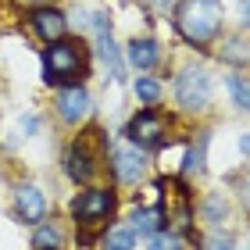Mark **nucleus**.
I'll return each mask as SVG.
<instances>
[{
	"label": "nucleus",
	"mask_w": 250,
	"mask_h": 250,
	"mask_svg": "<svg viewBox=\"0 0 250 250\" xmlns=\"http://www.w3.org/2000/svg\"><path fill=\"white\" fill-rule=\"evenodd\" d=\"M29 4H40V0H29Z\"/></svg>",
	"instance_id": "obj_24"
},
{
	"label": "nucleus",
	"mask_w": 250,
	"mask_h": 250,
	"mask_svg": "<svg viewBox=\"0 0 250 250\" xmlns=\"http://www.w3.org/2000/svg\"><path fill=\"white\" fill-rule=\"evenodd\" d=\"M89 93L83 86H61V93H58V115L64 118V122H72V125H79L86 115H89Z\"/></svg>",
	"instance_id": "obj_8"
},
{
	"label": "nucleus",
	"mask_w": 250,
	"mask_h": 250,
	"mask_svg": "<svg viewBox=\"0 0 250 250\" xmlns=\"http://www.w3.org/2000/svg\"><path fill=\"white\" fill-rule=\"evenodd\" d=\"M175 29L193 47H208L222 32V4L218 0H179L175 4Z\"/></svg>",
	"instance_id": "obj_1"
},
{
	"label": "nucleus",
	"mask_w": 250,
	"mask_h": 250,
	"mask_svg": "<svg viewBox=\"0 0 250 250\" xmlns=\"http://www.w3.org/2000/svg\"><path fill=\"white\" fill-rule=\"evenodd\" d=\"M208 140H211V136H208V132H200V140L189 146L186 165H183V172H186V175H189V172H204V154H208Z\"/></svg>",
	"instance_id": "obj_15"
},
{
	"label": "nucleus",
	"mask_w": 250,
	"mask_h": 250,
	"mask_svg": "<svg viewBox=\"0 0 250 250\" xmlns=\"http://www.w3.org/2000/svg\"><path fill=\"white\" fill-rule=\"evenodd\" d=\"M146 250H183V240H179V232H150V247Z\"/></svg>",
	"instance_id": "obj_20"
},
{
	"label": "nucleus",
	"mask_w": 250,
	"mask_h": 250,
	"mask_svg": "<svg viewBox=\"0 0 250 250\" xmlns=\"http://www.w3.org/2000/svg\"><path fill=\"white\" fill-rule=\"evenodd\" d=\"M136 247V229H111L104 236V250H132Z\"/></svg>",
	"instance_id": "obj_18"
},
{
	"label": "nucleus",
	"mask_w": 250,
	"mask_h": 250,
	"mask_svg": "<svg viewBox=\"0 0 250 250\" xmlns=\"http://www.w3.org/2000/svg\"><path fill=\"white\" fill-rule=\"evenodd\" d=\"M161 83H154V79H140V83H136V97L143 100V104H157V100H161Z\"/></svg>",
	"instance_id": "obj_21"
},
{
	"label": "nucleus",
	"mask_w": 250,
	"mask_h": 250,
	"mask_svg": "<svg viewBox=\"0 0 250 250\" xmlns=\"http://www.w3.org/2000/svg\"><path fill=\"white\" fill-rule=\"evenodd\" d=\"M15 208H18V218L29 222V225H40L47 218V200H43V193L36 186H18L15 189Z\"/></svg>",
	"instance_id": "obj_9"
},
{
	"label": "nucleus",
	"mask_w": 250,
	"mask_h": 250,
	"mask_svg": "<svg viewBox=\"0 0 250 250\" xmlns=\"http://www.w3.org/2000/svg\"><path fill=\"white\" fill-rule=\"evenodd\" d=\"M111 211H115V197H111L107 189H83L72 204V214L79 222V243H93L97 229L111 218Z\"/></svg>",
	"instance_id": "obj_3"
},
{
	"label": "nucleus",
	"mask_w": 250,
	"mask_h": 250,
	"mask_svg": "<svg viewBox=\"0 0 250 250\" xmlns=\"http://www.w3.org/2000/svg\"><path fill=\"white\" fill-rule=\"evenodd\" d=\"M43 72H47L50 86H83V79L89 72V54L83 43L61 36L43 54Z\"/></svg>",
	"instance_id": "obj_2"
},
{
	"label": "nucleus",
	"mask_w": 250,
	"mask_h": 250,
	"mask_svg": "<svg viewBox=\"0 0 250 250\" xmlns=\"http://www.w3.org/2000/svg\"><path fill=\"white\" fill-rule=\"evenodd\" d=\"M157 61H161V47H157L154 40H132L129 43V64L132 68L146 72V68H154Z\"/></svg>",
	"instance_id": "obj_12"
},
{
	"label": "nucleus",
	"mask_w": 250,
	"mask_h": 250,
	"mask_svg": "<svg viewBox=\"0 0 250 250\" xmlns=\"http://www.w3.org/2000/svg\"><path fill=\"white\" fill-rule=\"evenodd\" d=\"M111 168H115L118 183L132 186V183H140V175L146 168V157H143V150L136 143H118L115 150H111Z\"/></svg>",
	"instance_id": "obj_6"
},
{
	"label": "nucleus",
	"mask_w": 250,
	"mask_h": 250,
	"mask_svg": "<svg viewBox=\"0 0 250 250\" xmlns=\"http://www.w3.org/2000/svg\"><path fill=\"white\" fill-rule=\"evenodd\" d=\"M165 132H168V122H165V115H157V111H140V115L129 122V140L136 146H157L165 140Z\"/></svg>",
	"instance_id": "obj_7"
},
{
	"label": "nucleus",
	"mask_w": 250,
	"mask_h": 250,
	"mask_svg": "<svg viewBox=\"0 0 250 250\" xmlns=\"http://www.w3.org/2000/svg\"><path fill=\"white\" fill-rule=\"evenodd\" d=\"M225 86H229V93H232V104L247 111L250 107V89H247V75L243 72H236V75H225Z\"/></svg>",
	"instance_id": "obj_14"
},
{
	"label": "nucleus",
	"mask_w": 250,
	"mask_h": 250,
	"mask_svg": "<svg viewBox=\"0 0 250 250\" xmlns=\"http://www.w3.org/2000/svg\"><path fill=\"white\" fill-rule=\"evenodd\" d=\"M32 247H36V250H61V229H54V225H40L36 236H32Z\"/></svg>",
	"instance_id": "obj_17"
},
{
	"label": "nucleus",
	"mask_w": 250,
	"mask_h": 250,
	"mask_svg": "<svg viewBox=\"0 0 250 250\" xmlns=\"http://www.w3.org/2000/svg\"><path fill=\"white\" fill-rule=\"evenodd\" d=\"M29 21H32V29H36V36H40L43 43L61 40V36H64V29H68V18L61 15L58 7H36Z\"/></svg>",
	"instance_id": "obj_10"
},
{
	"label": "nucleus",
	"mask_w": 250,
	"mask_h": 250,
	"mask_svg": "<svg viewBox=\"0 0 250 250\" xmlns=\"http://www.w3.org/2000/svg\"><path fill=\"white\" fill-rule=\"evenodd\" d=\"M222 61H229V64H247V40L243 36H232V40H225V47H222Z\"/></svg>",
	"instance_id": "obj_19"
},
{
	"label": "nucleus",
	"mask_w": 250,
	"mask_h": 250,
	"mask_svg": "<svg viewBox=\"0 0 250 250\" xmlns=\"http://www.w3.org/2000/svg\"><path fill=\"white\" fill-rule=\"evenodd\" d=\"M175 100L186 111H204L211 104V75L204 68H186L175 79Z\"/></svg>",
	"instance_id": "obj_5"
},
{
	"label": "nucleus",
	"mask_w": 250,
	"mask_h": 250,
	"mask_svg": "<svg viewBox=\"0 0 250 250\" xmlns=\"http://www.w3.org/2000/svg\"><path fill=\"white\" fill-rule=\"evenodd\" d=\"M89 140H93V132H89ZM89 140H86V143L79 140L72 150H68L64 168H68V175H72L75 183H86V179H93V172H97V161H93V146H89Z\"/></svg>",
	"instance_id": "obj_11"
},
{
	"label": "nucleus",
	"mask_w": 250,
	"mask_h": 250,
	"mask_svg": "<svg viewBox=\"0 0 250 250\" xmlns=\"http://www.w3.org/2000/svg\"><path fill=\"white\" fill-rule=\"evenodd\" d=\"M143 4L150 7V11H157V15H168V11L175 7V0H143Z\"/></svg>",
	"instance_id": "obj_23"
},
{
	"label": "nucleus",
	"mask_w": 250,
	"mask_h": 250,
	"mask_svg": "<svg viewBox=\"0 0 250 250\" xmlns=\"http://www.w3.org/2000/svg\"><path fill=\"white\" fill-rule=\"evenodd\" d=\"M204 250H232V243H229V236H218V232H214Z\"/></svg>",
	"instance_id": "obj_22"
},
{
	"label": "nucleus",
	"mask_w": 250,
	"mask_h": 250,
	"mask_svg": "<svg viewBox=\"0 0 250 250\" xmlns=\"http://www.w3.org/2000/svg\"><path fill=\"white\" fill-rule=\"evenodd\" d=\"M132 229H140L143 236H150L161 229V211L157 208H143V211H136V218H132Z\"/></svg>",
	"instance_id": "obj_16"
},
{
	"label": "nucleus",
	"mask_w": 250,
	"mask_h": 250,
	"mask_svg": "<svg viewBox=\"0 0 250 250\" xmlns=\"http://www.w3.org/2000/svg\"><path fill=\"white\" fill-rule=\"evenodd\" d=\"M161 189H165V218H168V229L172 232H193V208H189V189L179 183V179H161Z\"/></svg>",
	"instance_id": "obj_4"
},
{
	"label": "nucleus",
	"mask_w": 250,
	"mask_h": 250,
	"mask_svg": "<svg viewBox=\"0 0 250 250\" xmlns=\"http://www.w3.org/2000/svg\"><path fill=\"white\" fill-rule=\"evenodd\" d=\"M204 218L211 225H218L229 218V200L222 197V193H211V197H204Z\"/></svg>",
	"instance_id": "obj_13"
}]
</instances>
